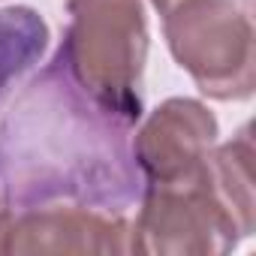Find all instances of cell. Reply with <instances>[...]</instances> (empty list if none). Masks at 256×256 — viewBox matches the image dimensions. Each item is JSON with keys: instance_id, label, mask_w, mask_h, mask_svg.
<instances>
[{"instance_id": "7a4b0ae2", "label": "cell", "mask_w": 256, "mask_h": 256, "mask_svg": "<svg viewBox=\"0 0 256 256\" xmlns=\"http://www.w3.org/2000/svg\"><path fill=\"white\" fill-rule=\"evenodd\" d=\"M46 40L48 28L34 10H0V96L30 64L40 60Z\"/></svg>"}, {"instance_id": "6da1fadb", "label": "cell", "mask_w": 256, "mask_h": 256, "mask_svg": "<svg viewBox=\"0 0 256 256\" xmlns=\"http://www.w3.org/2000/svg\"><path fill=\"white\" fill-rule=\"evenodd\" d=\"M72 64L70 46H60L52 66L34 78L30 90L10 112L12 120L40 126V148L52 160L6 205L24 208L64 196L120 214L139 202L145 187L126 133L130 118L114 114V106L84 90L76 82Z\"/></svg>"}]
</instances>
